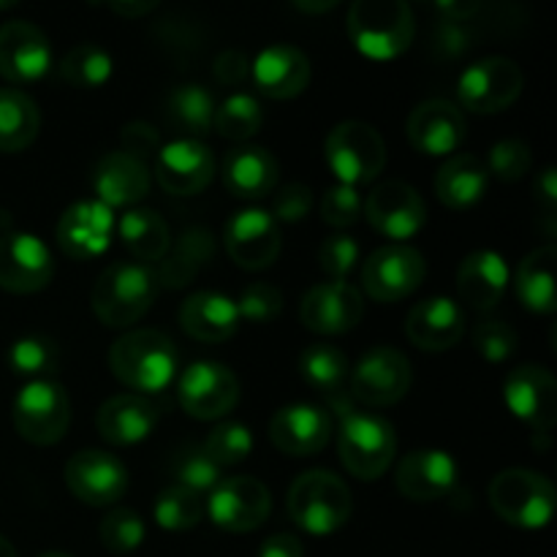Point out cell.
Wrapping results in <instances>:
<instances>
[{
    "label": "cell",
    "mask_w": 557,
    "mask_h": 557,
    "mask_svg": "<svg viewBox=\"0 0 557 557\" xmlns=\"http://www.w3.org/2000/svg\"><path fill=\"white\" fill-rule=\"evenodd\" d=\"M207 515L221 531L250 533L267 522L272 511L270 490L253 476L221 479L205 504Z\"/></svg>",
    "instance_id": "obj_14"
},
{
    "label": "cell",
    "mask_w": 557,
    "mask_h": 557,
    "mask_svg": "<svg viewBox=\"0 0 557 557\" xmlns=\"http://www.w3.org/2000/svg\"><path fill=\"white\" fill-rule=\"evenodd\" d=\"M509 288V264L495 250H473L457 270V294L471 310L487 313Z\"/></svg>",
    "instance_id": "obj_30"
},
{
    "label": "cell",
    "mask_w": 557,
    "mask_h": 557,
    "mask_svg": "<svg viewBox=\"0 0 557 557\" xmlns=\"http://www.w3.org/2000/svg\"><path fill=\"white\" fill-rule=\"evenodd\" d=\"M326 163L337 185L359 188L379 180L386 166V141L379 131L362 120H346L330 131L324 145Z\"/></svg>",
    "instance_id": "obj_7"
},
{
    "label": "cell",
    "mask_w": 557,
    "mask_h": 557,
    "mask_svg": "<svg viewBox=\"0 0 557 557\" xmlns=\"http://www.w3.org/2000/svg\"><path fill=\"white\" fill-rule=\"evenodd\" d=\"M473 346H476L479 357L493 364H500L515 357L520 337H517V332L506 321H482L473 330Z\"/></svg>",
    "instance_id": "obj_49"
},
{
    "label": "cell",
    "mask_w": 557,
    "mask_h": 557,
    "mask_svg": "<svg viewBox=\"0 0 557 557\" xmlns=\"http://www.w3.org/2000/svg\"><path fill=\"white\" fill-rule=\"evenodd\" d=\"M484 166H487L490 177L500 180V183H517L531 172L533 150L522 139H500L490 147Z\"/></svg>",
    "instance_id": "obj_47"
},
{
    "label": "cell",
    "mask_w": 557,
    "mask_h": 557,
    "mask_svg": "<svg viewBox=\"0 0 557 557\" xmlns=\"http://www.w3.org/2000/svg\"><path fill=\"white\" fill-rule=\"evenodd\" d=\"M223 243L239 270L259 272L275 264V259L281 256V226L270 215V210L248 207L228 218L226 228H223Z\"/></svg>",
    "instance_id": "obj_17"
},
{
    "label": "cell",
    "mask_w": 557,
    "mask_h": 557,
    "mask_svg": "<svg viewBox=\"0 0 557 557\" xmlns=\"http://www.w3.org/2000/svg\"><path fill=\"white\" fill-rule=\"evenodd\" d=\"M120 141H123V152H128V156L139 158L145 163L147 158L158 156V150H161V134L150 123H141V120H134V123L125 125L120 131Z\"/></svg>",
    "instance_id": "obj_53"
},
{
    "label": "cell",
    "mask_w": 557,
    "mask_h": 557,
    "mask_svg": "<svg viewBox=\"0 0 557 557\" xmlns=\"http://www.w3.org/2000/svg\"><path fill=\"white\" fill-rule=\"evenodd\" d=\"M161 294V283L152 267L139 261H114L98 275L90 305L98 321L112 330L136 324Z\"/></svg>",
    "instance_id": "obj_2"
},
{
    "label": "cell",
    "mask_w": 557,
    "mask_h": 557,
    "mask_svg": "<svg viewBox=\"0 0 557 557\" xmlns=\"http://www.w3.org/2000/svg\"><path fill=\"white\" fill-rule=\"evenodd\" d=\"M413 381L411 362L395 346H373L362 354L348 373V392L354 403L370 408H386L408 395Z\"/></svg>",
    "instance_id": "obj_10"
},
{
    "label": "cell",
    "mask_w": 557,
    "mask_h": 557,
    "mask_svg": "<svg viewBox=\"0 0 557 557\" xmlns=\"http://www.w3.org/2000/svg\"><path fill=\"white\" fill-rule=\"evenodd\" d=\"M60 364L58 343L47 335H25L11 343L9 368L11 373L22 375L27 381L52 379Z\"/></svg>",
    "instance_id": "obj_42"
},
{
    "label": "cell",
    "mask_w": 557,
    "mask_h": 557,
    "mask_svg": "<svg viewBox=\"0 0 557 557\" xmlns=\"http://www.w3.org/2000/svg\"><path fill=\"white\" fill-rule=\"evenodd\" d=\"M490 506L509 525L542 531L553 522L557 495L553 482L531 468H506L490 482Z\"/></svg>",
    "instance_id": "obj_5"
},
{
    "label": "cell",
    "mask_w": 557,
    "mask_h": 557,
    "mask_svg": "<svg viewBox=\"0 0 557 557\" xmlns=\"http://www.w3.org/2000/svg\"><path fill=\"white\" fill-rule=\"evenodd\" d=\"M294 9L310 11V14H321V11L335 9V3H294Z\"/></svg>",
    "instance_id": "obj_59"
},
{
    "label": "cell",
    "mask_w": 557,
    "mask_h": 557,
    "mask_svg": "<svg viewBox=\"0 0 557 557\" xmlns=\"http://www.w3.org/2000/svg\"><path fill=\"white\" fill-rule=\"evenodd\" d=\"M223 185L243 201H259L275 190L277 158L267 147L239 145L223 158Z\"/></svg>",
    "instance_id": "obj_31"
},
{
    "label": "cell",
    "mask_w": 557,
    "mask_h": 557,
    "mask_svg": "<svg viewBox=\"0 0 557 557\" xmlns=\"http://www.w3.org/2000/svg\"><path fill=\"white\" fill-rule=\"evenodd\" d=\"M114 232L120 234L128 253L139 264L147 267L163 261V256L172 248V232H169L166 218L152 210V207H131V210H125L123 218L114 223Z\"/></svg>",
    "instance_id": "obj_34"
},
{
    "label": "cell",
    "mask_w": 557,
    "mask_h": 557,
    "mask_svg": "<svg viewBox=\"0 0 557 557\" xmlns=\"http://www.w3.org/2000/svg\"><path fill=\"white\" fill-rule=\"evenodd\" d=\"M172 471L174 479H177L174 484L201 495V498H205L207 493H212V487L223 479L221 468L207 457V451L201 449V446H188V449L180 451V455L174 457Z\"/></svg>",
    "instance_id": "obj_46"
},
{
    "label": "cell",
    "mask_w": 557,
    "mask_h": 557,
    "mask_svg": "<svg viewBox=\"0 0 557 557\" xmlns=\"http://www.w3.org/2000/svg\"><path fill=\"white\" fill-rule=\"evenodd\" d=\"M239 310V321H253V324H267V321L277 319L283 310V294L275 283H250L243 288L239 299H234Z\"/></svg>",
    "instance_id": "obj_48"
},
{
    "label": "cell",
    "mask_w": 557,
    "mask_h": 557,
    "mask_svg": "<svg viewBox=\"0 0 557 557\" xmlns=\"http://www.w3.org/2000/svg\"><path fill=\"white\" fill-rule=\"evenodd\" d=\"M424 275V256L413 245L392 243L368 256L362 264V288L375 302H400L422 286Z\"/></svg>",
    "instance_id": "obj_12"
},
{
    "label": "cell",
    "mask_w": 557,
    "mask_h": 557,
    "mask_svg": "<svg viewBox=\"0 0 557 557\" xmlns=\"http://www.w3.org/2000/svg\"><path fill=\"white\" fill-rule=\"evenodd\" d=\"M109 9L120 16L136 20V16H145V14H150V11H156L158 3H109Z\"/></svg>",
    "instance_id": "obj_58"
},
{
    "label": "cell",
    "mask_w": 557,
    "mask_h": 557,
    "mask_svg": "<svg viewBox=\"0 0 557 557\" xmlns=\"http://www.w3.org/2000/svg\"><path fill=\"white\" fill-rule=\"evenodd\" d=\"M14 428L27 444L54 446L65 438L71 424L69 392L60 381L41 379L27 381L11 406Z\"/></svg>",
    "instance_id": "obj_8"
},
{
    "label": "cell",
    "mask_w": 557,
    "mask_h": 557,
    "mask_svg": "<svg viewBox=\"0 0 557 557\" xmlns=\"http://www.w3.org/2000/svg\"><path fill=\"white\" fill-rule=\"evenodd\" d=\"M109 368L120 384L147 397L172 384L180 370V351L166 332L131 330L109 348Z\"/></svg>",
    "instance_id": "obj_1"
},
{
    "label": "cell",
    "mask_w": 557,
    "mask_h": 557,
    "mask_svg": "<svg viewBox=\"0 0 557 557\" xmlns=\"http://www.w3.org/2000/svg\"><path fill=\"white\" fill-rule=\"evenodd\" d=\"M205 498L190 490L180 487V484H169L158 493L156 506H152V517H156L158 528L172 533L194 531L201 520H205Z\"/></svg>",
    "instance_id": "obj_41"
},
{
    "label": "cell",
    "mask_w": 557,
    "mask_h": 557,
    "mask_svg": "<svg viewBox=\"0 0 557 557\" xmlns=\"http://www.w3.org/2000/svg\"><path fill=\"white\" fill-rule=\"evenodd\" d=\"M264 125V109L248 92H234L221 107L215 109V123L212 128L232 141H248Z\"/></svg>",
    "instance_id": "obj_43"
},
{
    "label": "cell",
    "mask_w": 557,
    "mask_h": 557,
    "mask_svg": "<svg viewBox=\"0 0 557 557\" xmlns=\"http://www.w3.org/2000/svg\"><path fill=\"white\" fill-rule=\"evenodd\" d=\"M357 261L359 245L357 239L348 237V234H330V237L321 243L319 267L324 270V275H330V281H346L348 272L357 270Z\"/></svg>",
    "instance_id": "obj_50"
},
{
    "label": "cell",
    "mask_w": 557,
    "mask_h": 557,
    "mask_svg": "<svg viewBox=\"0 0 557 557\" xmlns=\"http://www.w3.org/2000/svg\"><path fill=\"white\" fill-rule=\"evenodd\" d=\"M319 210L324 223L335 228H348L362 215V196H359L357 188H348V185H332L324 199H321Z\"/></svg>",
    "instance_id": "obj_51"
},
{
    "label": "cell",
    "mask_w": 557,
    "mask_h": 557,
    "mask_svg": "<svg viewBox=\"0 0 557 557\" xmlns=\"http://www.w3.org/2000/svg\"><path fill=\"white\" fill-rule=\"evenodd\" d=\"M38 557H74V555H65V553H44V555H38Z\"/></svg>",
    "instance_id": "obj_61"
},
{
    "label": "cell",
    "mask_w": 557,
    "mask_h": 557,
    "mask_svg": "<svg viewBox=\"0 0 557 557\" xmlns=\"http://www.w3.org/2000/svg\"><path fill=\"white\" fill-rule=\"evenodd\" d=\"M533 194H536L539 205L547 207V218H553L557 205V185H555V169L547 166L533 183Z\"/></svg>",
    "instance_id": "obj_57"
},
{
    "label": "cell",
    "mask_w": 557,
    "mask_h": 557,
    "mask_svg": "<svg viewBox=\"0 0 557 557\" xmlns=\"http://www.w3.org/2000/svg\"><path fill=\"white\" fill-rule=\"evenodd\" d=\"M348 357L332 343H313L299 354V375L310 389L321 392V397L348 389Z\"/></svg>",
    "instance_id": "obj_39"
},
{
    "label": "cell",
    "mask_w": 557,
    "mask_h": 557,
    "mask_svg": "<svg viewBox=\"0 0 557 557\" xmlns=\"http://www.w3.org/2000/svg\"><path fill=\"white\" fill-rule=\"evenodd\" d=\"M286 509L299 531L310 536H332L351 520L354 495L337 473L313 468L294 479L286 495Z\"/></svg>",
    "instance_id": "obj_3"
},
{
    "label": "cell",
    "mask_w": 557,
    "mask_h": 557,
    "mask_svg": "<svg viewBox=\"0 0 557 557\" xmlns=\"http://www.w3.org/2000/svg\"><path fill=\"white\" fill-rule=\"evenodd\" d=\"M150 163L128 156L123 150H112L92 169V194L109 210L117 207H139V201L150 194Z\"/></svg>",
    "instance_id": "obj_26"
},
{
    "label": "cell",
    "mask_w": 557,
    "mask_h": 557,
    "mask_svg": "<svg viewBox=\"0 0 557 557\" xmlns=\"http://www.w3.org/2000/svg\"><path fill=\"white\" fill-rule=\"evenodd\" d=\"M313 190L305 183H288L272 196V210L270 215L275 218L277 226L281 223H299L313 212Z\"/></svg>",
    "instance_id": "obj_52"
},
{
    "label": "cell",
    "mask_w": 557,
    "mask_h": 557,
    "mask_svg": "<svg viewBox=\"0 0 557 557\" xmlns=\"http://www.w3.org/2000/svg\"><path fill=\"white\" fill-rule=\"evenodd\" d=\"M337 451L351 476L362 479V482H375L395 462L397 433L389 419L351 408L341 417Z\"/></svg>",
    "instance_id": "obj_6"
},
{
    "label": "cell",
    "mask_w": 557,
    "mask_h": 557,
    "mask_svg": "<svg viewBox=\"0 0 557 557\" xmlns=\"http://www.w3.org/2000/svg\"><path fill=\"white\" fill-rule=\"evenodd\" d=\"M525 87L520 63L504 54L482 58L468 65L457 79V101L473 114H498L509 109Z\"/></svg>",
    "instance_id": "obj_9"
},
{
    "label": "cell",
    "mask_w": 557,
    "mask_h": 557,
    "mask_svg": "<svg viewBox=\"0 0 557 557\" xmlns=\"http://www.w3.org/2000/svg\"><path fill=\"white\" fill-rule=\"evenodd\" d=\"M555 261L557 250L555 245H542V248L531 250L525 259L520 261L515 275V288L520 302L525 310L539 315H553L557 308L555 297Z\"/></svg>",
    "instance_id": "obj_35"
},
{
    "label": "cell",
    "mask_w": 557,
    "mask_h": 557,
    "mask_svg": "<svg viewBox=\"0 0 557 557\" xmlns=\"http://www.w3.org/2000/svg\"><path fill=\"white\" fill-rule=\"evenodd\" d=\"M0 557H16L14 544H11L5 536H0Z\"/></svg>",
    "instance_id": "obj_60"
},
{
    "label": "cell",
    "mask_w": 557,
    "mask_h": 557,
    "mask_svg": "<svg viewBox=\"0 0 557 557\" xmlns=\"http://www.w3.org/2000/svg\"><path fill=\"white\" fill-rule=\"evenodd\" d=\"M180 326L199 343H226L239 330V310L228 294L196 292L180 305Z\"/></svg>",
    "instance_id": "obj_32"
},
{
    "label": "cell",
    "mask_w": 557,
    "mask_h": 557,
    "mask_svg": "<svg viewBox=\"0 0 557 557\" xmlns=\"http://www.w3.org/2000/svg\"><path fill=\"white\" fill-rule=\"evenodd\" d=\"M215 256V239L207 228L194 226L188 232H183V237L177 239V245L169 248V253L163 256L161 270H156L158 283L169 288H180L185 283L194 281L201 272V267Z\"/></svg>",
    "instance_id": "obj_38"
},
{
    "label": "cell",
    "mask_w": 557,
    "mask_h": 557,
    "mask_svg": "<svg viewBox=\"0 0 557 557\" xmlns=\"http://www.w3.org/2000/svg\"><path fill=\"white\" fill-rule=\"evenodd\" d=\"M487 188V166L482 158L471 156V152L449 156L435 174V196L441 199V205L451 207V210H468V207L479 205Z\"/></svg>",
    "instance_id": "obj_33"
},
{
    "label": "cell",
    "mask_w": 557,
    "mask_h": 557,
    "mask_svg": "<svg viewBox=\"0 0 557 557\" xmlns=\"http://www.w3.org/2000/svg\"><path fill=\"white\" fill-rule=\"evenodd\" d=\"M54 259L41 237L5 232L0 237V288L9 294H36L52 283Z\"/></svg>",
    "instance_id": "obj_15"
},
{
    "label": "cell",
    "mask_w": 557,
    "mask_h": 557,
    "mask_svg": "<svg viewBox=\"0 0 557 557\" xmlns=\"http://www.w3.org/2000/svg\"><path fill=\"white\" fill-rule=\"evenodd\" d=\"M250 74H253L256 87L267 98L288 101L308 90L313 69L302 49L292 47V44H270L256 54Z\"/></svg>",
    "instance_id": "obj_28"
},
{
    "label": "cell",
    "mask_w": 557,
    "mask_h": 557,
    "mask_svg": "<svg viewBox=\"0 0 557 557\" xmlns=\"http://www.w3.org/2000/svg\"><path fill=\"white\" fill-rule=\"evenodd\" d=\"M114 212L103 207L101 201L85 199L71 205L60 215L54 237L60 250L74 261H92L107 253L114 234Z\"/></svg>",
    "instance_id": "obj_23"
},
{
    "label": "cell",
    "mask_w": 557,
    "mask_h": 557,
    "mask_svg": "<svg viewBox=\"0 0 557 557\" xmlns=\"http://www.w3.org/2000/svg\"><path fill=\"white\" fill-rule=\"evenodd\" d=\"M332 430H335V422L324 406L292 403L272 417L270 441L283 455L310 457L330 444Z\"/></svg>",
    "instance_id": "obj_25"
},
{
    "label": "cell",
    "mask_w": 557,
    "mask_h": 557,
    "mask_svg": "<svg viewBox=\"0 0 557 557\" xmlns=\"http://www.w3.org/2000/svg\"><path fill=\"white\" fill-rule=\"evenodd\" d=\"M212 74H215V79L221 82L223 87L243 85V82L250 76L248 54L239 52V49H223V52L215 54Z\"/></svg>",
    "instance_id": "obj_55"
},
{
    "label": "cell",
    "mask_w": 557,
    "mask_h": 557,
    "mask_svg": "<svg viewBox=\"0 0 557 557\" xmlns=\"http://www.w3.org/2000/svg\"><path fill=\"white\" fill-rule=\"evenodd\" d=\"M161 408L145 395H114L98 408L96 430L107 444L112 446H134L141 444L156 430Z\"/></svg>",
    "instance_id": "obj_29"
},
{
    "label": "cell",
    "mask_w": 557,
    "mask_h": 557,
    "mask_svg": "<svg viewBox=\"0 0 557 557\" xmlns=\"http://www.w3.org/2000/svg\"><path fill=\"white\" fill-rule=\"evenodd\" d=\"M471 33H468L466 22H449L441 20V25L435 27V38H433V49L441 54V58H462V54L471 49Z\"/></svg>",
    "instance_id": "obj_54"
},
{
    "label": "cell",
    "mask_w": 557,
    "mask_h": 557,
    "mask_svg": "<svg viewBox=\"0 0 557 557\" xmlns=\"http://www.w3.org/2000/svg\"><path fill=\"white\" fill-rule=\"evenodd\" d=\"M215 98L205 85H177L166 98V123L180 134V139H199L212 131L215 123Z\"/></svg>",
    "instance_id": "obj_36"
},
{
    "label": "cell",
    "mask_w": 557,
    "mask_h": 557,
    "mask_svg": "<svg viewBox=\"0 0 557 557\" xmlns=\"http://www.w3.org/2000/svg\"><path fill=\"white\" fill-rule=\"evenodd\" d=\"M52 69V47L38 25L14 20L0 25V76L11 85H30Z\"/></svg>",
    "instance_id": "obj_21"
},
{
    "label": "cell",
    "mask_w": 557,
    "mask_h": 557,
    "mask_svg": "<svg viewBox=\"0 0 557 557\" xmlns=\"http://www.w3.org/2000/svg\"><path fill=\"white\" fill-rule=\"evenodd\" d=\"M370 226L395 243L417 237L428 223V207L422 194L406 180H384L370 190L362 205Z\"/></svg>",
    "instance_id": "obj_13"
},
{
    "label": "cell",
    "mask_w": 557,
    "mask_h": 557,
    "mask_svg": "<svg viewBox=\"0 0 557 557\" xmlns=\"http://www.w3.org/2000/svg\"><path fill=\"white\" fill-rule=\"evenodd\" d=\"M406 335L419 351L444 354L466 337V313L449 297H430L406 315Z\"/></svg>",
    "instance_id": "obj_27"
},
{
    "label": "cell",
    "mask_w": 557,
    "mask_h": 557,
    "mask_svg": "<svg viewBox=\"0 0 557 557\" xmlns=\"http://www.w3.org/2000/svg\"><path fill=\"white\" fill-rule=\"evenodd\" d=\"M177 400L188 417L201 422H221L237 408L239 379L226 364L199 359L180 373Z\"/></svg>",
    "instance_id": "obj_11"
},
{
    "label": "cell",
    "mask_w": 557,
    "mask_h": 557,
    "mask_svg": "<svg viewBox=\"0 0 557 557\" xmlns=\"http://www.w3.org/2000/svg\"><path fill=\"white\" fill-rule=\"evenodd\" d=\"M215 177L212 147L199 139H172L156 156V180L172 196H196Z\"/></svg>",
    "instance_id": "obj_19"
},
{
    "label": "cell",
    "mask_w": 557,
    "mask_h": 557,
    "mask_svg": "<svg viewBox=\"0 0 557 557\" xmlns=\"http://www.w3.org/2000/svg\"><path fill=\"white\" fill-rule=\"evenodd\" d=\"M348 36L370 60H395L413 44L417 20L403 0H357L348 9Z\"/></svg>",
    "instance_id": "obj_4"
},
{
    "label": "cell",
    "mask_w": 557,
    "mask_h": 557,
    "mask_svg": "<svg viewBox=\"0 0 557 557\" xmlns=\"http://www.w3.org/2000/svg\"><path fill=\"white\" fill-rule=\"evenodd\" d=\"M41 109L27 92L0 87V152H22L38 139Z\"/></svg>",
    "instance_id": "obj_37"
},
{
    "label": "cell",
    "mask_w": 557,
    "mask_h": 557,
    "mask_svg": "<svg viewBox=\"0 0 557 557\" xmlns=\"http://www.w3.org/2000/svg\"><path fill=\"white\" fill-rule=\"evenodd\" d=\"M65 487L87 506H114L128 493V468L112 451H76L65 462Z\"/></svg>",
    "instance_id": "obj_16"
},
{
    "label": "cell",
    "mask_w": 557,
    "mask_h": 557,
    "mask_svg": "<svg viewBox=\"0 0 557 557\" xmlns=\"http://www.w3.org/2000/svg\"><path fill=\"white\" fill-rule=\"evenodd\" d=\"M504 400L520 422L549 433L557 422V381L542 364H522L504 381Z\"/></svg>",
    "instance_id": "obj_18"
},
{
    "label": "cell",
    "mask_w": 557,
    "mask_h": 557,
    "mask_svg": "<svg viewBox=\"0 0 557 557\" xmlns=\"http://www.w3.org/2000/svg\"><path fill=\"white\" fill-rule=\"evenodd\" d=\"M299 319L319 335H346L364 319L362 292L348 281L319 283L302 297Z\"/></svg>",
    "instance_id": "obj_20"
},
{
    "label": "cell",
    "mask_w": 557,
    "mask_h": 557,
    "mask_svg": "<svg viewBox=\"0 0 557 557\" xmlns=\"http://www.w3.org/2000/svg\"><path fill=\"white\" fill-rule=\"evenodd\" d=\"M395 484L403 498L413 504L444 500L457 487V462L449 451L417 449L408 451L395 471Z\"/></svg>",
    "instance_id": "obj_24"
},
{
    "label": "cell",
    "mask_w": 557,
    "mask_h": 557,
    "mask_svg": "<svg viewBox=\"0 0 557 557\" xmlns=\"http://www.w3.org/2000/svg\"><path fill=\"white\" fill-rule=\"evenodd\" d=\"M406 134L413 150L422 156L441 158L455 152L466 141L468 125L466 114L455 101L446 98H428L417 103L406 120Z\"/></svg>",
    "instance_id": "obj_22"
},
{
    "label": "cell",
    "mask_w": 557,
    "mask_h": 557,
    "mask_svg": "<svg viewBox=\"0 0 557 557\" xmlns=\"http://www.w3.org/2000/svg\"><path fill=\"white\" fill-rule=\"evenodd\" d=\"M98 536H101L103 549H109L112 555H131L141 547L147 528L134 509L114 506L98 525Z\"/></svg>",
    "instance_id": "obj_45"
},
{
    "label": "cell",
    "mask_w": 557,
    "mask_h": 557,
    "mask_svg": "<svg viewBox=\"0 0 557 557\" xmlns=\"http://www.w3.org/2000/svg\"><path fill=\"white\" fill-rule=\"evenodd\" d=\"M112 54L90 41L76 44L60 60V76L76 90H98V87H103L112 76Z\"/></svg>",
    "instance_id": "obj_40"
},
{
    "label": "cell",
    "mask_w": 557,
    "mask_h": 557,
    "mask_svg": "<svg viewBox=\"0 0 557 557\" xmlns=\"http://www.w3.org/2000/svg\"><path fill=\"white\" fill-rule=\"evenodd\" d=\"M201 449L207 451V457L218 468L243 466L250 457V451H253V433L243 422H237V419H221L210 430Z\"/></svg>",
    "instance_id": "obj_44"
},
{
    "label": "cell",
    "mask_w": 557,
    "mask_h": 557,
    "mask_svg": "<svg viewBox=\"0 0 557 557\" xmlns=\"http://www.w3.org/2000/svg\"><path fill=\"white\" fill-rule=\"evenodd\" d=\"M259 557H305V547L292 533H275L261 544Z\"/></svg>",
    "instance_id": "obj_56"
}]
</instances>
